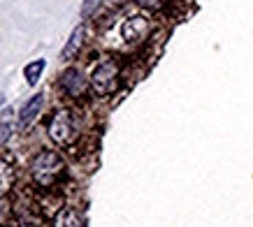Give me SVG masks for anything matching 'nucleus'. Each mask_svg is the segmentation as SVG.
Here are the masks:
<instances>
[{
  "mask_svg": "<svg viewBox=\"0 0 253 227\" xmlns=\"http://www.w3.org/2000/svg\"><path fill=\"white\" fill-rule=\"evenodd\" d=\"M31 172L40 186H51L56 176L63 172V158L56 151H42L33 158Z\"/></svg>",
  "mask_w": 253,
  "mask_h": 227,
  "instance_id": "f257e3e1",
  "label": "nucleus"
},
{
  "mask_svg": "<svg viewBox=\"0 0 253 227\" xmlns=\"http://www.w3.org/2000/svg\"><path fill=\"white\" fill-rule=\"evenodd\" d=\"M116 76H119V63L114 58L102 61L91 75V83H93V88H95V93H100V95L112 93L116 86Z\"/></svg>",
  "mask_w": 253,
  "mask_h": 227,
  "instance_id": "f03ea898",
  "label": "nucleus"
},
{
  "mask_svg": "<svg viewBox=\"0 0 253 227\" xmlns=\"http://www.w3.org/2000/svg\"><path fill=\"white\" fill-rule=\"evenodd\" d=\"M72 135H75V128H72V116L70 112H56L49 121V137L54 139L56 144H70L72 142Z\"/></svg>",
  "mask_w": 253,
  "mask_h": 227,
  "instance_id": "7ed1b4c3",
  "label": "nucleus"
},
{
  "mask_svg": "<svg viewBox=\"0 0 253 227\" xmlns=\"http://www.w3.org/2000/svg\"><path fill=\"white\" fill-rule=\"evenodd\" d=\"M61 88L68 93L70 98H79L86 91V76L82 75V70L68 68L61 76Z\"/></svg>",
  "mask_w": 253,
  "mask_h": 227,
  "instance_id": "20e7f679",
  "label": "nucleus"
},
{
  "mask_svg": "<svg viewBox=\"0 0 253 227\" xmlns=\"http://www.w3.org/2000/svg\"><path fill=\"white\" fill-rule=\"evenodd\" d=\"M42 105H44V98H42V93L33 95V98L28 100V102H23L21 114H19V125H21V128H28V125H31L33 121H35V116L40 114Z\"/></svg>",
  "mask_w": 253,
  "mask_h": 227,
  "instance_id": "39448f33",
  "label": "nucleus"
},
{
  "mask_svg": "<svg viewBox=\"0 0 253 227\" xmlns=\"http://www.w3.org/2000/svg\"><path fill=\"white\" fill-rule=\"evenodd\" d=\"M84 35H86L84 26H77L75 31L70 33L68 44H65V49H63V53H61V61H70V58H72V56L82 49V44H84Z\"/></svg>",
  "mask_w": 253,
  "mask_h": 227,
  "instance_id": "423d86ee",
  "label": "nucleus"
},
{
  "mask_svg": "<svg viewBox=\"0 0 253 227\" xmlns=\"http://www.w3.org/2000/svg\"><path fill=\"white\" fill-rule=\"evenodd\" d=\"M121 33L128 42H135V39H139L146 33V21L144 19H139V16H132V19H128V21L123 23Z\"/></svg>",
  "mask_w": 253,
  "mask_h": 227,
  "instance_id": "0eeeda50",
  "label": "nucleus"
},
{
  "mask_svg": "<svg viewBox=\"0 0 253 227\" xmlns=\"http://www.w3.org/2000/svg\"><path fill=\"white\" fill-rule=\"evenodd\" d=\"M56 227H84L82 225V218H79V213L72 209V206H65L63 211H58L56 216Z\"/></svg>",
  "mask_w": 253,
  "mask_h": 227,
  "instance_id": "6e6552de",
  "label": "nucleus"
},
{
  "mask_svg": "<svg viewBox=\"0 0 253 227\" xmlns=\"http://www.w3.org/2000/svg\"><path fill=\"white\" fill-rule=\"evenodd\" d=\"M44 68H46V61H44V58H40V61L28 63V65L23 68V76H26V81L31 83V86H35V83L40 81L42 72H44Z\"/></svg>",
  "mask_w": 253,
  "mask_h": 227,
  "instance_id": "1a4fd4ad",
  "label": "nucleus"
},
{
  "mask_svg": "<svg viewBox=\"0 0 253 227\" xmlns=\"http://www.w3.org/2000/svg\"><path fill=\"white\" fill-rule=\"evenodd\" d=\"M12 181H14V172L9 169V165H5V162L0 160V197L12 188Z\"/></svg>",
  "mask_w": 253,
  "mask_h": 227,
  "instance_id": "9d476101",
  "label": "nucleus"
},
{
  "mask_svg": "<svg viewBox=\"0 0 253 227\" xmlns=\"http://www.w3.org/2000/svg\"><path fill=\"white\" fill-rule=\"evenodd\" d=\"M12 130H14V125H12V123L7 121V116H5V121H0V146L5 144V142H9Z\"/></svg>",
  "mask_w": 253,
  "mask_h": 227,
  "instance_id": "9b49d317",
  "label": "nucleus"
},
{
  "mask_svg": "<svg viewBox=\"0 0 253 227\" xmlns=\"http://www.w3.org/2000/svg\"><path fill=\"white\" fill-rule=\"evenodd\" d=\"M98 5H100V0H86V5L82 7V16H84V19H88V16L93 14V9L98 7Z\"/></svg>",
  "mask_w": 253,
  "mask_h": 227,
  "instance_id": "f8f14e48",
  "label": "nucleus"
},
{
  "mask_svg": "<svg viewBox=\"0 0 253 227\" xmlns=\"http://www.w3.org/2000/svg\"><path fill=\"white\" fill-rule=\"evenodd\" d=\"M139 5H144V7H161L165 0H137Z\"/></svg>",
  "mask_w": 253,
  "mask_h": 227,
  "instance_id": "ddd939ff",
  "label": "nucleus"
},
{
  "mask_svg": "<svg viewBox=\"0 0 253 227\" xmlns=\"http://www.w3.org/2000/svg\"><path fill=\"white\" fill-rule=\"evenodd\" d=\"M0 199H2V197H0ZM5 218H7V209H5V204L0 202V223H2Z\"/></svg>",
  "mask_w": 253,
  "mask_h": 227,
  "instance_id": "4468645a",
  "label": "nucleus"
}]
</instances>
